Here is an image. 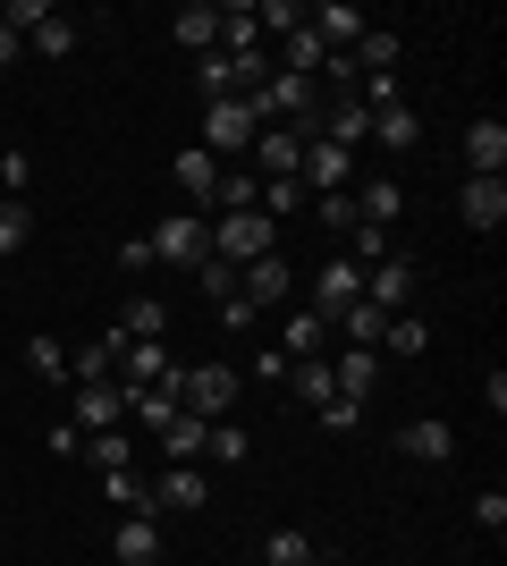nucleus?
<instances>
[{
    "mask_svg": "<svg viewBox=\"0 0 507 566\" xmlns=\"http://www.w3.org/2000/svg\"><path fill=\"white\" fill-rule=\"evenodd\" d=\"M321 431H363V406H347V398H330V406H321Z\"/></svg>",
    "mask_w": 507,
    "mask_h": 566,
    "instance_id": "46",
    "label": "nucleus"
},
{
    "mask_svg": "<svg viewBox=\"0 0 507 566\" xmlns=\"http://www.w3.org/2000/svg\"><path fill=\"white\" fill-rule=\"evenodd\" d=\"M465 161H474V178H499L507 169V118H474L465 127Z\"/></svg>",
    "mask_w": 507,
    "mask_h": 566,
    "instance_id": "19",
    "label": "nucleus"
},
{
    "mask_svg": "<svg viewBox=\"0 0 507 566\" xmlns=\"http://www.w3.org/2000/svg\"><path fill=\"white\" fill-rule=\"evenodd\" d=\"M381 322H389V313H372V305H363V296H356V305L338 313L330 331H338V338H347V347H381Z\"/></svg>",
    "mask_w": 507,
    "mask_h": 566,
    "instance_id": "29",
    "label": "nucleus"
},
{
    "mask_svg": "<svg viewBox=\"0 0 507 566\" xmlns=\"http://www.w3.org/2000/svg\"><path fill=\"white\" fill-rule=\"evenodd\" d=\"M347 60H356L363 76H398V34H389V25H363V43L347 51Z\"/></svg>",
    "mask_w": 507,
    "mask_h": 566,
    "instance_id": "24",
    "label": "nucleus"
},
{
    "mask_svg": "<svg viewBox=\"0 0 507 566\" xmlns=\"http://www.w3.org/2000/svg\"><path fill=\"white\" fill-rule=\"evenodd\" d=\"M25 373L34 380H68V347H60V338H25Z\"/></svg>",
    "mask_w": 507,
    "mask_h": 566,
    "instance_id": "32",
    "label": "nucleus"
},
{
    "mask_svg": "<svg viewBox=\"0 0 507 566\" xmlns=\"http://www.w3.org/2000/svg\"><path fill=\"white\" fill-rule=\"evenodd\" d=\"M372 144H389V153H414L423 144V118L398 102V111H372Z\"/></svg>",
    "mask_w": 507,
    "mask_h": 566,
    "instance_id": "25",
    "label": "nucleus"
},
{
    "mask_svg": "<svg viewBox=\"0 0 507 566\" xmlns=\"http://www.w3.org/2000/svg\"><path fill=\"white\" fill-rule=\"evenodd\" d=\"M457 212H465V229H507V178H465L457 187Z\"/></svg>",
    "mask_w": 507,
    "mask_h": 566,
    "instance_id": "10",
    "label": "nucleus"
},
{
    "mask_svg": "<svg viewBox=\"0 0 507 566\" xmlns=\"http://www.w3.org/2000/svg\"><path fill=\"white\" fill-rule=\"evenodd\" d=\"M34 51H43V60H68L76 51V18H43L34 25Z\"/></svg>",
    "mask_w": 507,
    "mask_h": 566,
    "instance_id": "37",
    "label": "nucleus"
},
{
    "mask_svg": "<svg viewBox=\"0 0 507 566\" xmlns=\"http://www.w3.org/2000/svg\"><path fill=\"white\" fill-rule=\"evenodd\" d=\"M305 203H314V195L296 187V178H271V187H263V220H296Z\"/></svg>",
    "mask_w": 507,
    "mask_h": 566,
    "instance_id": "35",
    "label": "nucleus"
},
{
    "mask_svg": "<svg viewBox=\"0 0 507 566\" xmlns=\"http://www.w3.org/2000/svg\"><path fill=\"white\" fill-rule=\"evenodd\" d=\"M43 18H60L51 0H9V9H0V25H18V34H34V25H43Z\"/></svg>",
    "mask_w": 507,
    "mask_h": 566,
    "instance_id": "41",
    "label": "nucleus"
},
{
    "mask_svg": "<svg viewBox=\"0 0 507 566\" xmlns=\"http://www.w3.org/2000/svg\"><path fill=\"white\" fill-rule=\"evenodd\" d=\"M321 136L356 153V144H372V111L363 102H321Z\"/></svg>",
    "mask_w": 507,
    "mask_h": 566,
    "instance_id": "22",
    "label": "nucleus"
},
{
    "mask_svg": "<svg viewBox=\"0 0 507 566\" xmlns=\"http://www.w3.org/2000/svg\"><path fill=\"white\" fill-rule=\"evenodd\" d=\"M321 347H330V322L296 305V313H288V347H279V355H288V364H305V355H321Z\"/></svg>",
    "mask_w": 507,
    "mask_h": 566,
    "instance_id": "27",
    "label": "nucleus"
},
{
    "mask_svg": "<svg viewBox=\"0 0 507 566\" xmlns=\"http://www.w3.org/2000/svg\"><path fill=\"white\" fill-rule=\"evenodd\" d=\"M237 296H245V305H288V296H296V280H288V254L245 262V271H237Z\"/></svg>",
    "mask_w": 507,
    "mask_h": 566,
    "instance_id": "12",
    "label": "nucleus"
},
{
    "mask_svg": "<svg viewBox=\"0 0 507 566\" xmlns=\"http://www.w3.org/2000/svg\"><path fill=\"white\" fill-rule=\"evenodd\" d=\"M152 380H178V355H169L161 338H136V347H119V389H152Z\"/></svg>",
    "mask_w": 507,
    "mask_h": 566,
    "instance_id": "11",
    "label": "nucleus"
},
{
    "mask_svg": "<svg viewBox=\"0 0 507 566\" xmlns=\"http://www.w3.org/2000/svg\"><path fill=\"white\" fill-rule=\"evenodd\" d=\"M152 262H178V271H203L212 262V229L194 212H169V220H152Z\"/></svg>",
    "mask_w": 507,
    "mask_h": 566,
    "instance_id": "4",
    "label": "nucleus"
},
{
    "mask_svg": "<svg viewBox=\"0 0 507 566\" xmlns=\"http://www.w3.org/2000/svg\"><path fill=\"white\" fill-rule=\"evenodd\" d=\"M237 389H245L237 364H187V373H178V406H187V415H203V423H229Z\"/></svg>",
    "mask_w": 507,
    "mask_h": 566,
    "instance_id": "2",
    "label": "nucleus"
},
{
    "mask_svg": "<svg viewBox=\"0 0 507 566\" xmlns=\"http://www.w3.org/2000/svg\"><path fill=\"white\" fill-rule=\"evenodd\" d=\"M398 212H406V187H398V178H363L356 187V220L363 229H398Z\"/></svg>",
    "mask_w": 507,
    "mask_h": 566,
    "instance_id": "17",
    "label": "nucleus"
},
{
    "mask_svg": "<svg viewBox=\"0 0 507 566\" xmlns=\"http://www.w3.org/2000/svg\"><path fill=\"white\" fill-rule=\"evenodd\" d=\"M0 69H18V25H0Z\"/></svg>",
    "mask_w": 507,
    "mask_h": 566,
    "instance_id": "50",
    "label": "nucleus"
},
{
    "mask_svg": "<svg viewBox=\"0 0 507 566\" xmlns=\"http://www.w3.org/2000/svg\"><path fill=\"white\" fill-rule=\"evenodd\" d=\"M279 254V220H263V203H245V212H220L212 229V262H229V271H245V262Z\"/></svg>",
    "mask_w": 507,
    "mask_h": 566,
    "instance_id": "1",
    "label": "nucleus"
},
{
    "mask_svg": "<svg viewBox=\"0 0 507 566\" xmlns=\"http://www.w3.org/2000/svg\"><path fill=\"white\" fill-rule=\"evenodd\" d=\"M25 178H34V161H25V153H0V195H25Z\"/></svg>",
    "mask_w": 507,
    "mask_h": 566,
    "instance_id": "45",
    "label": "nucleus"
},
{
    "mask_svg": "<svg viewBox=\"0 0 507 566\" xmlns=\"http://www.w3.org/2000/svg\"><path fill=\"white\" fill-rule=\"evenodd\" d=\"M25 237H34V212H25V195H0V254H18Z\"/></svg>",
    "mask_w": 507,
    "mask_h": 566,
    "instance_id": "33",
    "label": "nucleus"
},
{
    "mask_svg": "<svg viewBox=\"0 0 507 566\" xmlns=\"http://www.w3.org/2000/svg\"><path fill=\"white\" fill-rule=\"evenodd\" d=\"M194 280L212 287V305H220V296H237V271H229V262H203V271H194Z\"/></svg>",
    "mask_w": 507,
    "mask_h": 566,
    "instance_id": "47",
    "label": "nucleus"
},
{
    "mask_svg": "<svg viewBox=\"0 0 507 566\" xmlns=\"http://www.w3.org/2000/svg\"><path fill=\"white\" fill-rule=\"evenodd\" d=\"M169 178H178V195H187L194 212H220V161L203 153V144H187V153L169 161Z\"/></svg>",
    "mask_w": 507,
    "mask_h": 566,
    "instance_id": "7",
    "label": "nucleus"
},
{
    "mask_svg": "<svg viewBox=\"0 0 507 566\" xmlns=\"http://www.w3.org/2000/svg\"><path fill=\"white\" fill-rule=\"evenodd\" d=\"M314 220L347 237V229H356V187H347V195H314Z\"/></svg>",
    "mask_w": 507,
    "mask_h": 566,
    "instance_id": "39",
    "label": "nucleus"
},
{
    "mask_svg": "<svg viewBox=\"0 0 507 566\" xmlns=\"http://www.w3.org/2000/svg\"><path fill=\"white\" fill-rule=\"evenodd\" d=\"M203 457H212V465H245V457H254V440H245L237 423H212V440H203Z\"/></svg>",
    "mask_w": 507,
    "mask_h": 566,
    "instance_id": "36",
    "label": "nucleus"
},
{
    "mask_svg": "<svg viewBox=\"0 0 507 566\" xmlns=\"http://www.w3.org/2000/svg\"><path fill=\"white\" fill-rule=\"evenodd\" d=\"M263 322V305H245V296H220V331H254Z\"/></svg>",
    "mask_w": 507,
    "mask_h": 566,
    "instance_id": "44",
    "label": "nucleus"
},
{
    "mask_svg": "<svg viewBox=\"0 0 507 566\" xmlns=\"http://www.w3.org/2000/svg\"><path fill=\"white\" fill-rule=\"evenodd\" d=\"M356 296H363V271H356V262H347V254H338V262H321V271H314V296H305V313H321V322H338V313L356 305Z\"/></svg>",
    "mask_w": 507,
    "mask_h": 566,
    "instance_id": "6",
    "label": "nucleus"
},
{
    "mask_svg": "<svg viewBox=\"0 0 507 566\" xmlns=\"http://www.w3.org/2000/svg\"><path fill=\"white\" fill-rule=\"evenodd\" d=\"M398 449H406L414 465H448V457H457V431L440 423V415H423V423H406V431H398Z\"/></svg>",
    "mask_w": 507,
    "mask_h": 566,
    "instance_id": "18",
    "label": "nucleus"
},
{
    "mask_svg": "<svg viewBox=\"0 0 507 566\" xmlns=\"http://www.w3.org/2000/svg\"><path fill=\"white\" fill-rule=\"evenodd\" d=\"M245 161L263 169V178H296V161H305V136H296V127H263Z\"/></svg>",
    "mask_w": 507,
    "mask_h": 566,
    "instance_id": "16",
    "label": "nucleus"
},
{
    "mask_svg": "<svg viewBox=\"0 0 507 566\" xmlns=\"http://www.w3.org/2000/svg\"><path fill=\"white\" fill-rule=\"evenodd\" d=\"M288 25H305V0H263V34H288Z\"/></svg>",
    "mask_w": 507,
    "mask_h": 566,
    "instance_id": "43",
    "label": "nucleus"
},
{
    "mask_svg": "<svg viewBox=\"0 0 507 566\" xmlns=\"http://www.w3.org/2000/svg\"><path fill=\"white\" fill-rule=\"evenodd\" d=\"M263 558H271V566H314L321 549H314V533H296V524H279V533L263 542Z\"/></svg>",
    "mask_w": 507,
    "mask_h": 566,
    "instance_id": "30",
    "label": "nucleus"
},
{
    "mask_svg": "<svg viewBox=\"0 0 507 566\" xmlns=\"http://www.w3.org/2000/svg\"><path fill=\"white\" fill-rule=\"evenodd\" d=\"M483 406H490V415H507V373H499V364L483 373Z\"/></svg>",
    "mask_w": 507,
    "mask_h": 566,
    "instance_id": "49",
    "label": "nucleus"
},
{
    "mask_svg": "<svg viewBox=\"0 0 507 566\" xmlns=\"http://www.w3.org/2000/svg\"><path fill=\"white\" fill-rule=\"evenodd\" d=\"M152 440H161V457H169V465H203V440H212V423L178 406V415H169V423L152 431Z\"/></svg>",
    "mask_w": 507,
    "mask_h": 566,
    "instance_id": "13",
    "label": "nucleus"
},
{
    "mask_svg": "<svg viewBox=\"0 0 507 566\" xmlns=\"http://www.w3.org/2000/svg\"><path fill=\"white\" fill-rule=\"evenodd\" d=\"M296 187H305V195H347V187H356V153L330 144V136H314V144H305V161H296Z\"/></svg>",
    "mask_w": 507,
    "mask_h": 566,
    "instance_id": "5",
    "label": "nucleus"
},
{
    "mask_svg": "<svg viewBox=\"0 0 507 566\" xmlns=\"http://www.w3.org/2000/svg\"><path fill=\"white\" fill-rule=\"evenodd\" d=\"M169 34H178V43L203 60V51H220V9H212V0H187V9L169 18Z\"/></svg>",
    "mask_w": 507,
    "mask_h": 566,
    "instance_id": "20",
    "label": "nucleus"
},
{
    "mask_svg": "<svg viewBox=\"0 0 507 566\" xmlns=\"http://www.w3.org/2000/svg\"><path fill=\"white\" fill-rule=\"evenodd\" d=\"M110 549H119V566H161V524H152V516H127Z\"/></svg>",
    "mask_w": 507,
    "mask_h": 566,
    "instance_id": "23",
    "label": "nucleus"
},
{
    "mask_svg": "<svg viewBox=\"0 0 507 566\" xmlns=\"http://www.w3.org/2000/svg\"><path fill=\"white\" fill-rule=\"evenodd\" d=\"M212 499V482H203V465H169L161 482H152V507H169V516H194Z\"/></svg>",
    "mask_w": 507,
    "mask_h": 566,
    "instance_id": "14",
    "label": "nucleus"
},
{
    "mask_svg": "<svg viewBox=\"0 0 507 566\" xmlns=\"http://www.w3.org/2000/svg\"><path fill=\"white\" fill-rule=\"evenodd\" d=\"M68 373H76V380H119V347L102 338V347H85V355H76Z\"/></svg>",
    "mask_w": 507,
    "mask_h": 566,
    "instance_id": "40",
    "label": "nucleus"
},
{
    "mask_svg": "<svg viewBox=\"0 0 507 566\" xmlns=\"http://www.w3.org/2000/svg\"><path fill=\"white\" fill-rule=\"evenodd\" d=\"M245 373H254V380H288V355H279V347H263L254 364H245Z\"/></svg>",
    "mask_w": 507,
    "mask_h": 566,
    "instance_id": "48",
    "label": "nucleus"
},
{
    "mask_svg": "<svg viewBox=\"0 0 507 566\" xmlns=\"http://www.w3.org/2000/svg\"><path fill=\"white\" fill-rule=\"evenodd\" d=\"M288 389H296V398H305V406H314V415H321V406L338 398V380H330V364H321V355H305V364H288Z\"/></svg>",
    "mask_w": 507,
    "mask_h": 566,
    "instance_id": "26",
    "label": "nucleus"
},
{
    "mask_svg": "<svg viewBox=\"0 0 507 566\" xmlns=\"http://www.w3.org/2000/svg\"><path fill=\"white\" fill-rule=\"evenodd\" d=\"M330 380H338V398H347V406H363V398H372V380H381V347L330 355Z\"/></svg>",
    "mask_w": 507,
    "mask_h": 566,
    "instance_id": "15",
    "label": "nucleus"
},
{
    "mask_svg": "<svg viewBox=\"0 0 507 566\" xmlns=\"http://www.w3.org/2000/svg\"><path fill=\"white\" fill-rule=\"evenodd\" d=\"M85 457H94L102 473H119V465H136V440H127V431H94V440H85Z\"/></svg>",
    "mask_w": 507,
    "mask_h": 566,
    "instance_id": "34",
    "label": "nucleus"
},
{
    "mask_svg": "<svg viewBox=\"0 0 507 566\" xmlns=\"http://www.w3.org/2000/svg\"><path fill=\"white\" fill-rule=\"evenodd\" d=\"M119 423H127L119 380H76V431H119Z\"/></svg>",
    "mask_w": 507,
    "mask_h": 566,
    "instance_id": "8",
    "label": "nucleus"
},
{
    "mask_svg": "<svg viewBox=\"0 0 507 566\" xmlns=\"http://www.w3.org/2000/svg\"><path fill=\"white\" fill-rule=\"evenodd\" d=\"M161 331H169V305H161V296H136V305L119 313V338H161Z\"/></svg>",
    "mask_w": 507,
    "mask_h": 566,
    "instance_id": "31",
    "label": "nucleus"
},
{
    "mask_svg": "<svg viewBox=\"0 0 507 566\" xmlns=\"http://www.w3.org/2000/svg\"><path fill=\"white\" fill-rule=\"evenodd\" d=\"M423 347H432L423 313H389V322H381V355H423Z\"/></svg>",
    "mask_w": 507,
    "mask_h": 566,
    "instance_id": "28",
    "label": "nucleus"
},
{
    "mask_svg": "<svg viewBox=\"0 0 507 566\" xmlns=\"http://www.w3.org/2000/svg\"><path fill=\"white\" fill-rule=\"evenodd\" d=\"M245 203H263L254 169H220V212H245Z\"/></svg>",
    "mask_w": 507,
    "mask_h": 566,
    "instance_id": "38",
    "label": "nucleus"
},
{
    "mask_svg": "<svg viewBox=\"0 0 507 566\" xmlns=\"http://www.w3.org/2000/svg\"><path fill=\"white\" fill-rule=\"evenodd\" d=\"M363 305L372 313H406L414 305V262H398V254L372 262V271H363Z\"/></svg>",
    "mask_w": 507,
    "mask_h": 566,
    "instance_id": "9",
    "label": "nucleus"
},
{
    "mask_svg": "<svg viewBox=\"0 0 507 566\" xmlns=\"http://www.w3.org/2000/svg\"><path fill=\"white\" fill-rule=\"evenodd\" d=\"M220 51H263V0H229L220 9Z\"/></svg>",
    "mask_w": 507,
    "mask_h": 566,
    "instance_id": "21",
    "label": "nucleus"
},
{
    "mask_svg": "<svg viewBox=\"0 0 507 566\" xmlns=\"http://www.w3.org/2000/svg\"><path fill=\"white\" fill-rule=\"evenodd\" d=\"M474 524H483V533H507V491H474Z\"/></svg>",
    "mask_w": 507,
    "mask_h": 566,
    "instance_id": "42",
    "label": "nucleus"
},
{
    "mask_svg": "<svg viewBox=\"0 0 507 566\" xmlns=\"http://www.w3.org/2000/svg\"><path fill=\"white\" fill-rule=\"evenodd\" d=\"M254 136H263V127H254L245 102H203V153H212V161H245Z\"/></svg>",
    "mask_w": 507,
    "mask_h": 566,
    "instance_id": "3",
    "label": "nucleus"
}]
</instances>
